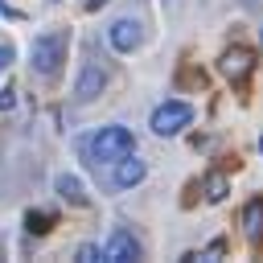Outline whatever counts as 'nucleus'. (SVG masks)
Wrapping results in <instances>:
<instances>
[{
    "mask_svg": "<svg viewBox=\"0 0 263 263\" xmlns=\"http://www.w3.org/2000/svg\"><path fill=\"white\" fill-rule=\"evenodd\" d=\"M74 259H78V263H99V259L107 263V251H103L99 242H82V247L74 251Z\"/></svg>",
    "mask_w": 263,
    "mask_h": 263,
    "instance_id": "obj_13",
    "label": "nucleus"
},
{
    "mask_svg": "<svg viewBox=\"0 0 263 263\" xmlns=\"http://www.w3.org/2000/svg\"><path fill=\"white\" fill-rule=\"evenodd\" d=\"M53 189H58V197H62V201H70V205H86V185H82L74 173H58Z\"/></svg>",
    "mask_w": 263,
    "mask_h": 263,
    "instance_id": "obj_9",
    "label": "nucleus"
},
{
    "mask_svg": "<svg viewBox=\"0 0 263 263\" xmlns=\"http://www.w3.org/2000/svg\"><path fill=\"white\" fill-rule=\"evenodd\" d=\"M201 193H205V201H226V193H230V181L222 177V173H210L205 181H201Z\"/></svg>",
    "mask_w": 263,
    "mask_h": 263,
    "instance_id": "obj_11",
    "label": "nucleus"
},
{
    "mask_svg": "<svg viewBox=\"0 0 263 263\" xmlns=\"http://www.w3.org/2000/svg\"><path fill=\"white\" fill-rule=\"evenodd\" d=\"M193 123V107L189 103H181V99H168V103H160L156 111H152V132L156 136H177L181 127H189Z\"/></svg>",
    "mask_w": 263,
    "mask_h": 263,
    "instance_id": "obj_3",
    "label": "nucleus"
},
{
    "mask_svg": "<svg viewBox=\"0 0 263 263\" xmlns=\"http://www.w3.org/2000/svg\"><path fill=\"white\" fill-rule=\"evenodd\" d=\"M103 251H107V263H136V259L144 255V247H140V238H136L132 230H115Z\"/></svg>",
    "mask_w": 263,
    "mask_h": 263,
    "instance_id": "obj_6",
    "label": "nucleus"
},
{
    "mask_svg": "<svg viewBox=\"0 0 263 263\" xmlns=\"http://www.w3.org/2000/svg\"><path fill=\"white\" fill-rule=\"evenodd\" d=\"M12 58H16V53H12V45H0V70H8V66H12Z\"/></svg>",
    "mask_w": 263,
    "mask_h": 263,
    "instance_id": "obj_15",
    "label": "nucleus"
},
{
    "mask_svg": "<svg viewBox=\"0 0 263 263\" xmlns=\"http://www.w3.org/2000/svg\"><path fill=\"white\" fill-rule=\"evenodd\" d=\"M25 226H29V234H45V230L53 226V218H49L45 210H29V218H25Z\"/></svg>",
    "mask_w": 263,
    "mask_h": 263,
    "instance_id": "obj_12",
    "label": "nucleus"
},
{
    "mask_svg": "<svg viewBox=\"0 0 263 263\" xmlns=\"http://www.w3.org/2000/svg\"><path fill=\"white\" fill-rule=\"evenodd\" d=\"M103 4H107V0H86V8H90V12H95V8H103Z\"/></svg>",
    "mask_w": 263,
    "mask_h": 263,
    "instance_id": "obj_16",
    "label": "nucleus"
},
{
    "mask_svg": "<svg viewBox=\"0 0 263 263\" xmlns=\"http://www.w3.org/2000/svg\"><path fill=\"white\" fill-rule=\"evenodd\" d=\"M218 70H222L230 82H242V78L251 74V53H247V49H226V53L218 58Z\"/></svg>",
    "mask_w": 263,
    "mask_h": 263,
    "instance_id": "obj_7",
    "label": "nucleus"
},
{
    "mask_svg": "<svg viewBox=\"0 0 263 263\" xmlns=\"http://www.w3.org/2000/svg\"><path fill=\"white\" fill-rule=\"evenodd\" d=\"M107 90V70H103V62H82V74H78V82H74V99L78 103H90V99H99Z\"/></svg>",
    "mask_w": 263,
    "mask_h": 263,
    "instance_id": "obj_5",
    "label": "nucleus"
},
{
    "mask_svg": "<svg viewBox=\"0 0 263 263\" xmlns=\"http://www.w3.org/2000/svg\"><path fill=\"white\" fill-rule=\"evenodd\" d=\"M144 177H148V164L136 160V156H123V160L115 164V185H119V189H132V185H140Z\"/></svg>",
    "mask_w": 263,
    "mask_h": 263,
    "instance_id": "obj_8",
    "label": "nucleus"
},
{
    "mask_svg": "<svg viewBox=\"0 0 263 263\" xmlns=\"http://www.w3.org/2000/svg\"><path fill=\"white\" fill-rule=\"evenodd\" d=\"M259 152H263V136H259Z\"/></svg>",
    "mask_w": 263,
    "mask_h": 263,
    "instance_id": "obj_17",
    "label": "nucleus"
},
{
    "mask_svg": "<svg viewBox=\"0 0 263 263\" xmlns=\"http://www.w3.org/2000/svg\"><path fill=\"white\" fill-rule=\"evenodd\" d=\"M259 41H263V29H259Z\"/></svg>",
    "mask_w": 263,
    "mask_h": 263,
    "instance_id": "obj_18",
    "label": "nucleus"
},
{
    "mask_svg": "<svg viewBox=\"0 0 263 263\" xmlns=\"http://www.w3.org/2000/svg\"><path fill=\"white\" fill-rule=\"evenodd\" d=\"M242 230H247V238H259L263 234V197H251L242 205Z\"/></svg>",
    "mask_w": 263,
    "mask_h": 263,
    "instance_id": "obj_10",
    "label": "nucleus"
},
{
    "mask_svg": "<svg viewBox=\"0 0 263 263\" xmlns=\"http://www.w3.org/2000/svg\"><path fill=\"white\" fill-rule=\"evenodd\" d=\"M86 152H90V160H95V164H99V160H123V156H132V152H136V136H132L127 127L111 123V127H99V132L90 136Z\"/></svg>",
    "mask_w": 263,
    "mask_h": 263,
    "instance_id": "obj_2",
    "label": "nucleus"
},
{
    "mask_svg": "<svg viewBox=\"0 0 263 263\" xmlns=\"http://www.w3.org/2000/svg\"><path fill=\"white\" fill-rule=\"evenodd\" d=\"M66 45H70V33H62V29L37 33V37H33V49H29L33 70H37L41 78H53V74L62 70V62H66Z\"/></svg>",
    "mask_w": 263,
    "mask_h": 263,
    "instance_id": "obj_1",
    "label": "nucleus"
},
{
    "mask_svg": "<svg viewBox=\"0 0 263 263\" xmlns=\"http://www.w3.org/2000/svg\"><path fill=\"white\" fill-rule=\"evenodd\" d=\"M12 103H16V90L4 86V90H0V111H12Z\"/></svg>",
    "mask_w": 263,
    "mask_h": 263,
    "instance_id": "obj_14",
    "label": "nucleus"
},
{
    "mask_svg": "<svg viewBox=\"0 0 263 263\" xmlns=\"http://www.w3.org/2000/svg\"><path fill=\"white\" fill-rule=\"evenodd\" d=\"M107 41H111V49H115V53H132V49H140V41H144V29H140V21H132V16H119V21H111V29H107Z\"/></svg>",
    "mask_w": 263,
    "mask_h": 263,
    "instance_id": "obj_4",
    "label": "nucleus"
}]
</instances>
